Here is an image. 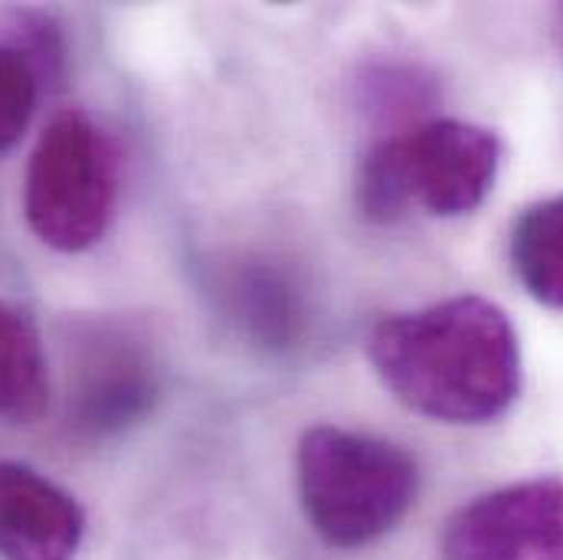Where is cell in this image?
I'll return each mask as SVG.
<instances>
[{"mask_svg": "<svg viewBox=\"0 0 563 560\" xmlns=\"http://www.w3.org/2000/svg\"><path fill=\"white\" fill-rule=\"evenodd\" d=\"M367 354L384 387L429 420L492 422L521 394L518 334L511 318L482 295L380 318Z\"/></svg>", "mask_w": 563, "mask_h": 560, "instance_id": "6da1fadb", "label": "cell"}, {"mask_svg": "<svg viewBox=\"0 0 563 560\" xmlns=\"http://www.w3.org/2000/svg\"><path fill=\"white\" fill-rule=\"evenodd\" d=\"M420 469L413 455L380 436L311 426L298 439V495L314 535L357 551L390 535L417 505Z\"/></svg>", "mask_w": 563, "mask_h": 560, "instance_id": "7a4b0ae2", "label": "cell"}, {"mask_svg": "<svg viewBox=\"0 0 563 560\" xmlns=\"http://www.w3.org/2000/svg\"><path fill=\"white\" fill-rule=\"evenodd\" d=\"M501 164L495 132L429 119L380 139L357 167V210L371 223H397L413 207L432 217H465L485 204Z\"/></svg>", "mask_w": 563, "mask_h": 560, "instance_id": "3957f363", "label": "cell"}, {"mask_svg": "<svg viewBox=\"0 0 563 560\" xmlns=\"http://www.w3.org/2000/svg\"><path fill=\"white\" fill-rule=\"evenodd\" d=\"M115 207V141L82 109L53 116L23 177V213L33 237L56 253H86L109 233Z\"/></svg>", "mask_w": 563, "mask_h": 560, "instance_id": "277c9868", "label": "cell"}, {"mask_svg": "<svg viewBox=\"0 0 563 560\" xmlns=\"http://www.w3.org/2000/svg\"><path fill=\"white\" fill-rule=\"evenodd\" d=\"M161 397V364L135 325L99 318L76 325L66 344V414L92 436L141 422Z\"/></svg>", "mask_w": 563, "mask_h": 560, "instance_id": "5b68a950", "label": "cell"}, {"mask_svg": "<svg viewBox=\"0 0 563 560\" xmlns=\"http://www.w3.org/2000/svg\"><path fill=\"white\" fill-rule=\"evenodd\" d=\"M442 560H563V479L538 475L485 492L449 515Z\"/></svg>", "mask_w": 563, "mask_h": 560, "instance_id": "8992f818", "label": "cell"}, {"mask_svg": "<svg viewBox=\"0 0 563 560\" xmlns=\"http://www.w3.org/2000/svg\"><path fill=\"white\" fill-rule=\"evenodd\" d=\"M82 538L86 512L66 488L0 459V560H73Z\"/></svg>", "mask_w": 563, "mask_h": 560, "instance_id": "52a82bcc", "label": "cell"}, {"mask_svg": "<svg viewBox=\"0 0 563 560\" xmlns=\"http://www.w3.org/2000/svg\"><path fill=\"white\" fill-rule=\"evenodd\" d=\"M49 407V364L36 325L0 298V422L26 426Z\"/></svg>", "mask_w": 563, "mask_h": 560, "instance_id": "ba28073f", "label": "cell"}, {"mask_svg": "<svg viewBox=\"0 0 563 560\" xmlns=\"http://www.w3.org/2000/svg\"><path fill=\"white\" fill-rule=\"evenodd\" d=\"M230 318L260 344L285 348L301 331V295L273 263H246L227 285Z\"/></svg>", "mask_w": 563, "mask_h": 560, "instance_id": "9c48e42d", "label": "cell"}, {"mask_svg": "<svg viewBox=\"0 0 563 560\" xmlns=\"http://www.w3.org/2000/svg\"><path fill=\"white\" fill-rule=\"evenodd\" d=\"M511 266L534 301L563 308V194L538 200L515 217Z\"/></svg>", "mask_w": 563, "mask_h": 560, "instance_id": "30bf717a", "label": "cell"}, {"mask_svg": "<svg viewBox=\"0 0 563 560\" xmlns=\"http://www.w3.org/2000/svg\"><path fill=\"white\" fill-rule=\"evenodd\" d=\"M40 73L33 59L10 40H0V154L10 151L36 112Z\"/></svg>", "mask_w": 563, "mask_h": 560, "instance_id": "8fae6325", "label": "cell"}, {"mask_svg": "<svg viewBox=\"0 0 563 560\" xmlns=\"http://www.w3.org/2000/svg\"><path fill=\"white\" fill-rule=\"evenodd\" d=\"M361 89H364L367 112L387 125L413 122L420 112L432 106L429 79H422L420 69H410V66H374L364 76Z\"/></svg>", "mask_w": 563, "mask_h": 560, "instance_id": "7c38bea8", "label": "cell"}, {"mask_svg": "<svg viewBox=\"0 0 563 560\" xmlns=\"http://www.w3.org/2000/svg\"><path fill=\"white\" fill-rule=\"evenodd\" d=\"M558 33H561V46H563V7L558 10Z\"/></svg>", "mask_w": 563, "mask_h": 560, "instance_id": "4fadbf2b", "label": "cell"}]
</instances>
